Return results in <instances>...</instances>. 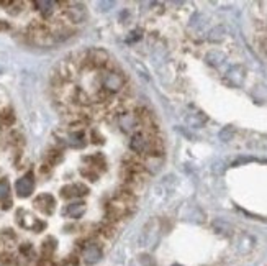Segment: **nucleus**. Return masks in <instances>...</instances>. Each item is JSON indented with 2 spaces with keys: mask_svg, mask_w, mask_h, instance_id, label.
I'll return each instance as SVG.
<instances>
[{
  "mask_svg": "<svg viewBox=\"0 0 267 266\" xmlns=\"http://www.w3.org/2000/svg\"><path fill=\"white\" fill-rule=\"evenodd\" d=\"M126 78L123 74L121 69H116V71H102V74H99V83L102 88L107 90L109 94L112 95H116V94H121V90L125 89L126 86Z\"/></svg>",
  "mask_w": 267,
  "mask_h": 266,
  "instance_id": "obj_1",
  "label": "nucleus"
},
{
  "mask_svg": "<svg viewBox=\"0 0 267 266\" xmlns=\"http://www.w3.org/2000/svg\"><path fill=\"white\" fill-rule=\"evenodd\" d=\"M66 22L69 23H82L87 18V12L84 5L79 2H66V7L61 10Z\"/></svg>",
  "mask_w": 267,
  "mask_h": 266,
  "instance_id": "obj_2",
  "label": "nucleus"
},
{
  "mask_svg": "<svg viewBox=\"0 0 267 266\" xmlns=\"http://www.w3.org/2000/svg\"><path fill=\"white\" fill-rule=\"evenodd\" d=\"M116 124L123 132H126V133H135V132H138L141 129L140 122H138L135 112H133V110L131 112L130 110L118 112V114H116Z\"/></svg>",
  "mask_w": 267,
  "mask_h": 266,
  "instance_id": "obj_3",
  "label": "nucleus"
},
{
  "mask_svg": "<svg viewBox=\"0 0 267 266\" xmlns=\"http://www.w3.org/2000/svg\"><path fill=\"white\" fill-rule=\"evenodd\" d=\"M33 189H35V176L32 171L27 173L23 177H20L18 181L15 182V191H17L18 197H23V199L30 197L33 192Z\"/></svg>",
  "mask_w": 267,
  "mask_h": 266,
  "instance_id": "obj_4",
  "label": "nucleus"
},
{
  "mask_svg": "<svg viewBox=\"0 0 267 266\" xmlns=\"http://www.w3.org/2000/svg\"><path fill=\"white\" fill-rule=\"evenodd\" d=\"M85 214V202L84 201H76L69 206H66L61 211V216L64 219H71V222H79Z\"/></svg>",
  "mask_w": 267,
  "mask_h": 266,
  "instance_id": "obj_5",
  "label": "nucleus"
},
{
  "mask_svg": "<svg viewBox=\"0 0 267 266\" xmlns=\"http://www.w3.org/2000/svg\"><path fill=\"white\" fill-rule=\"evenodd\" d=\"M35 206L38 207V211L43 214V216L51 217L56 211V199L51 196V194H39V196L35 199Z\"/></svg>",
  "mask_w": 267,
  "mask_h": 266,
  "instance_id": "obj_6",
  "label": "nucleus"
},
{
  "mask_svg": "<svg viewBox=\"0 0 267 266\" xmlns=\"http://www.w3.org/2000/svg\"><path fill=\"white\" fill-rule=\"evenodd\" d=\"M68 145L73 146V148H77V150L84 148V146L87 145V135H85V132H69V135H68Z\"/></svg>",
  "mask_w": 267,
  "mask_h": 266,
  "instance_id": "obj_7",
  "label": "nucleus"
},
{
  "mask_svg": "<svg viewBox=\"0 0 267 266\" xmlns=\"http://www.w3.org/2000/svg\"><path fill=\"white\" fill-rule=\"evenodd\" d=\"M61 161H63V150L58 146L51 148V150H48V153L44 155V163L46 165H49L51 168L56 166Z\"/></svg>",
  "mask_w": 267,
  "mask_h": 266,
  "instance_id": "obj_8",
  "label": "nucleus"
},
{
  "mask_svg": "<svg viewBox=\"0 0 267 266\" xmlns=\"http://www.w3.org/2000/svg\"><path fill=\"white\" fill-rule=\"evenodd\" d=\"M15 124V114L12 109L0 110V127H12Z\"/></svg>",
  "mask_w": 267,
  "mask_h": 266,
  "instance_id": "obj_9",
  "label": "nucleus"
},
{
  "mask_svg": "<svg viewBox=\"0 0 267 266\" xmlns=\"http://www.w3.org/2000/svg\"><path fill=\"white\" fill-rule=\"evenodd\" d=\"M8 143H10L12 146H15V148L22 146L23 143H25V141H23V135H22V133H20L18 130H12V132L8 133Z\"/></svg>",
  "mask_w": 267,
  "mask_h": 266,
  "instance_id": "obj_10",
  "label": "nucleus"
},
{
  "mask_svg": "<svg viewBox=\"0 0 267 266\" xmlns=\"http://www.w3.org/2000/svg\"><path fill=\"white\" fill-rule=\"evenodd\" d=\"M73 189H74V199H82L84 196L89 194V187L82 182H74L73 184Z\"/></svg>",
  "mask_w": 267,
  "mask_h": 266,
  "instance_id": "obj_11",
  "label": "nucleus"
},
{
  "mask_svg": "<svg viewBox=\"0 0 267 266\" xmlns=\"http://www.w3.org/2000/svg\"><path fill=\"white\" fill-rule=\"evenodd\" d=\"M10 199V184L7 179H0V202Z\"/></svg>",
  "mask_w": 267,
  "mask_h": 266,
  "instance_id": "obj_12",
  "label": "nucleus"
},
{
  "mask_svg": "<svg viewBox=\"0 0 267 266\" xmlns=\"http://www.w3.org/2000/svg\"><path fill=\"white\" fill-rule=\"evenodd\" d=\"M80 175L84 176L85 179H89V181H92V182H95L97 179H99V171H95V170H92V168H82L80 170Z\"/></svg>",
  "mask_w": 267,
  "mask_h": 266,
  "instance_id": "obj_13",
  "label": "nucleus"
},
{
  "mask_svg": "<svg viewBox=\"0 0 267 266\" xmlns=\"http://www.w3.org/2000/svg\"><path fill=\"white\" fill-rule=\"evenodd\" d=\"M61 197L66 199V201H69V199H74V189H73V184H68V186H64L61 189Z\"/></svg>",
  "mask_w": 267,
  "mask_h": 266,
  "instance_id": "obj_14",
  "label": "nucleus"
},
{
  "mask_svg": "<svg viewBox=\"0 0 267 266\" xmlns=\"http://www.w3.org/2000/svg\"><path fill=\"white\" fill-rule=\"evenodd\" d=\"M89 136H90V140L94 141V143H102V136L99 135V130L92 129V130L89 132Z\"/></svg>",
  "mask_w": 267,
  "mask_h": 266,
  "instance_id": "obj_15",
  "label": "nucleus"
},
{
  "mask_svg": "<svg viewBox=\"0 0 267 266\" xmlns=\"http://www.w3.org/2000/svg\"><path fill=\"white\" fill-rule=\"evenodd\" d=\"M138 38H141V32H131V33L126 37V42H128V43H133V42H136Z\"/></svg>",
  "mask_w": 267,
  "mask_h": 266,
  "instance_id": "obj_16",
  "label": "nucleus"
},
{
  "mask_svg": "<svg viewBox=\"0 0 267 266\" xmlns=\"http://www.w3.org/2000/svg\"><path fill=\"white\" fill-rule=\"evenodd\" d=\"M112 7H114V2H99V8L104 10V12H107V10H110Z\"/></svg>",
  "mask_w": 267,
  "mask_h": 266,
  "instance_id": "obj_17",
  "label": "nucleus"
},
{
  "mask_svg": "<svg viewBox=\"0 0 267 266\" xmlns=\"http://www.w3.org/2000/svg\"><path fill=\"white\" fill-rule=\"evenodd\" d=\"M10 207H12V199H7V201L2 202V211H10Z\"/></svg>",
  "mask_w": 267,
  "mask_h": 266,
  "instance_id": "obj_18",
  "label": "nucleus"
},
{
  "mask_svg": "<svg viewBox=\"0 0 267 266\" xmlns=\"http://www.w3.org/2000/svg\"><path fill=\"white\" fill-rule=\"evenodd\" d=\"M39 171H41V175H48V173H51V166L44 163V165H41Z\"/></svg>",
  "mask_w": 267,
  "mask_h": 266,
  "instance_id": "obj_19",
  "label": "nucleus"
},
{
  "mask_svg": "<svg viewBox=\"0 0 267 266\" xmlns=\"http://www.w3.org/2000/svg\"><path fill=\"white\" fill-rule=\"evenodd\" d=\"M7 30H10V23L0 20V32H7Z\"/></svg>",
  "mask_w": 267,
  "mask_h": 266,
  "instance_id": "obj_20",
  "label": "nucleus"
}]
</instances>
